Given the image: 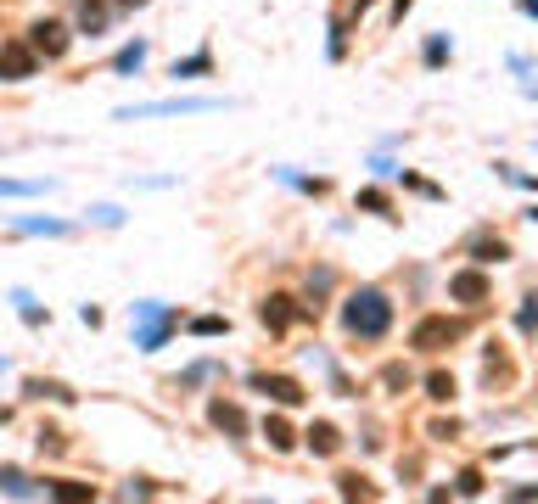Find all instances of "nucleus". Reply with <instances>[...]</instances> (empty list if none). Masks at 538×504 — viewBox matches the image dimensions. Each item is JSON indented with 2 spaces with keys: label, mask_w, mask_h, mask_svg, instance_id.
<instances>
[{
  "label": "nucleus",
  "mask_w": 538,
  "mask_h": 504,
  "mask_svg": "<svg viewBox=\"0 0 538 504\" xmlns=\"http://www.w3.org/2000/svg\"><path fill=\"white\" fill-rule=\"evenodd\" d=\"M342 320H348V331H354V336H382L387 325H393V303H387L382 292H359V297H348Z\"/></svg>",
  "instance_id": "nucleus-1"
},
{
  "label": "nucleus",
  "mask_w": 538,
  "mask_h": 504,
  "mask_svg": "<svg viewBox=\"0 0 538 504\" xmlns=\"http://www.w3.org/2000/svg\"><path fill=\"white\" fill-rule=\"evenodd\" d=\"M34 68H40L34 45H23V40H6V45H0V79H6V84L34 79Z\"/></svg>",
  "instance_id": "nucleus-2"
},
{
  "label": "nucleus",
  "mask_w": 538,
  "mask_h": 504,
  "mask_svg": "<svg viewBox=\"0 0 538 504\" xmlns=\"http://www.w3.org/2000/svg\"><path fill=\"white\" fill-rule=\"evenodd\" d=\"M410 342H415V348H426V353H438V348H449V342H460V320H443V314H432V320L415 325Z\"/></svg>",
  "instance_id": "nucleus-3"
},
{
  "label": "nucleus",
  "mask_w": 538,
  "mask_h": 504,
  "mask_svg": "<svg viewBox=\"0 0 538 504\" xmlns=\"http://www.w3.org/2000/svg\"><path fill=\"white\" fill-rule=\"evenodd\" d=\"M29 34H34V40H29L34 56H62V51H68V28L51 23V17H45V23H34Z\"/></svg>",
  "instance_id": "nucleus-4"
},
{
  "label": "nucleus",
  "mask_w": 538,
  "mask_h": 504,
  "mask_svg": "<svg viewBox=\"0 0 538 504\" xmlns=\"http://www.w3.org/2000/svg\"><path fill=\"white\" fill-rule=\"evenodd\" d=\"M449 292L460 297V303H482V297H488V275H477V269H460V275L449 280Z\"/></svg>",
  "instance_id": "nucleus-5"
},
{
  "label": "nucleus",
  "mask_w": 538,
  "mask_h": 504,
  "mask_svg": "<svg viewBox=\"0 0 538 504\" xmlns=\"http://www.w3.org/2000/svg\"><path fill=\"white\" fill-rule=\"evenodd\" d=\"M292 320H298V308H292V297H286V292L264 297V325H269V331H286Z\"/></svg>",
  "instance_id": "nucleus-6"
},
{
  "label": "nucleus",
  "mask_w": 538,
  "mask_h": 504,
  "mask_svg": "<svg viewBox=\"0 0 538 504\" xmlns=\"http://www.w3.org/2000/svg\"><path fill=\"white\" fill-rule=\"evenodd\" d=\"M258 392H269L275 404H303V387L292 376H258Z\"/></svg>",
  "instance_id": "nucleus-7"
},
{
  "label": "nucleus",
  "mask_w": 538,
  "mask_h": 504,
  "mask_svg": "<svg viewBox=\"0 0 538 504\" xmlns=\"http://www.w3.org/2000/svg\"><path fill=\"white\" fill-rule=\"evenodd\" d=\"M208 420L219 426V432H230V437H241V432H247V415H241L236 404H225V398H219V404L208 409Z\"/></svg>",
  "instance_id": "nucleus-8"
},
{
  "label": "nucleus",
  "mask_w": 538,
  "mask_h": 504,
  "mask_svg": "<svg viewBox=\"0 0 538 504\" xmlns=\"http://www.w3.org/2000/svg\"><path fill=\"white\" fill-rule=\"evenodd\" d=\"M208 107H219V101H152V107L124 112V118H157V112H208Z\"/></svg>",
  "instance_id": "nucleus-9"
},
{
  "label": "nucleus",
  "mask_w": 538,
  "mask_h": 504,
  "mask_svg": "<svg viewBox=\"0 0 538 504\" xmlns=\"http://www.w3.org/2000/svg\"><path fill=\"white\" fill-rule=\"evenodd\" d=\"M309 448H314V454H337V448H342L337 426H326V420H314V426H309Z\"/></svg>",
  "instance_id": "nucleus-10"
},
{
  "label": "nucleus",
  "mask_w": 538,
  "mask_h": 504,
  "mask_svg": "<svg viewBox=\"0 0 538 504\" xmlns=\"http://www.w3.org/2000/svg\"><path fill=\"white\" fill-rule=\"evenodd\" d=\"M264 437H269V448H281V454H286L292 443H298V432H292V426H286L281 415H269V420H264Z\"/></svg>",
  "instance_id": "nucleus-11"
},
{
  "label": "nucleus",
  "mask_w": 538,
  "mask_h": 504,
  "mask_svg": "<svg viewBox=\"0 0 538 504\" xmlns=\"http://www.w3.org/2000/svg\"><path fill=\"white\" fill-rule=\"evenodd\" d=\"M79 28H85V34L107 28V6H101V0H79Z\"/></svg>",
  "instance_id": "nucleus-12"
},
{
  "label": "nucleus",
  "mask_w": 538,
  "mask_h": 504,
  "mask_svg": "<svg viewBox=\"0 0 538 504\" xmlns=\"http://www.w3.org/2000/svg\"><path fill=\"white\" fill-rule=\"evenodd\" d=\"M426 398H438V404H449V398H454V376H449V370H432V376H426Z\"/></svg>",
  "instance_id": "nucleus-13"
},
{
  "label": "nucleus",
  "mask_w": 538,
  "mask_h": 504,
  "mask_svg": "<svg viewBox=\"0 0 538 504\" xmlns=\"http://www.w3.org/2000/svg\"><path fill=\"white\" fill-rule=\"evenodd\" d=\"M516 325H522V331H538V297H527V303H522V314H516Z\"/></svg>",
  "instance_id": "nucleus-14"
},
{
  "label": "nucleus",
  "mask_w": 538,
  "mask_h": 504,
  "mask_svg": "<svg viewBox=\"0 0 538 504\" xmlns=\"http://www.w3.org/2000/svg\"><path fill=\"white\" fill-rule=\"evenodd\" d=\"M51 493H57V499H90V488H85V482H57Z\"/></svg>",
  "instance_id": "nucleus-15"
},
{
  "label": "nucleus",
  "mask_w": 538,
  "mask_h": 504,
  "mask_svg": "<svg viewBox=\"0 0 538 504\" xmlns=\"http://www.w3.org/2000/svg\"><path fill=\"white\" fill-rule=\"evenodd\" d=\"M141 56H146V45H129V51H118V68H141Z\"/></svg>",
  "instance_id": "nucleus-16"
},
{
  "label": "nucleus",
  "mask_w": 538,
  "mask_h": 504,
  "mask_svg": "<svg viewBox=\"0 0 538 504\" xmlns=\"http://www.w3.org/2000/svg\"><path fill=\"white\" fill-rule=\"evenodd\" d=\"M185 73H208V51L191 56V62H180V68H174V79H185Z\"/></svg>",
  "instance_id": "nucleus-17"
},
{
  "label": "nucleus",
  "mask_w": 538,
  "mask_h": 504,
  "mask_svg": "<svg viewBox=\"0 0 538 504\" xmlns=\"http://www.w3.org/2000/svg\"><path fill=\"white\" fill-rule=\"evenodd\" d=\"M359 208H370V213H387V196H382V191H359Z\"/></svg>",
  "instance_id": "nucleus-18"
},
{
  "label": "nucleus",
  "mask_w": 538,
  "mask_h": 504,
  "mask_svg": "<svg viewBox=\"0 0 538 504\" xmlns=\"http://www.w3.org/2000/svg\"><path fill=\"white\" fill-rule=\"evenodd\" d=\"M342 493H348V499H370V488L359 482V476H342Z\"/></svg>",
  "instance_id": "nucleus-19"
},
{
  "label": "nucleus",
  "mask_w": 538,
  "mask_h": 504,
  "mask_svg": "<svg viewBox=\"0 0 538 504\" xmlns=\"http://www.w3.org/2000/svg\"><path fill=\"white\" fill-rule=\"evenodd\" d=\"M477 258H505V241H477Z\"/></svg>",
  "instance_id": "nucleus-20"
},
{
  "label": "nucleus",
  "mask_w": 538,
  "mask_h": 504,
  "mask_svg": "<svg viewBox=\"0 0 538 504\" xmlns=\"http://www.w3.org/2000/svg\"><path fill=\"white\" fill-rule=\"evenodd\" d=\"M34 185H23V180H0V196H29Z\"/></svg>",
  "instance_id": "nucleus-21"
},
{
  "label": "nucleus",
  "mask_w": 538,
  "mask_h": 504,
  "mask_svg": "<svg viewBox=\"0 0 538 504\" xmlns=\"http://www.w3.org/2000/svg\"><path fill=\"white\" fill-rule=\"evenodd\" d=\"M219 331H225V320H213V314H208V320H197V336H219Z\"/></svg>",
  "instance_id": "nucleus-22"
}]
</instances>
